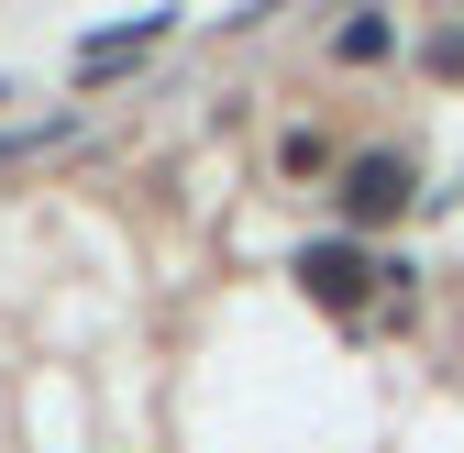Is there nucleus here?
I'll list each match as a JSON object with an SVG mask.
<instances>
[{"label": "nucleus", "mask_w": 464, "mask_h": 453, "mask_svg": "<svg viewBox=\"0 0 464 453\" xmlns=\"http://www.w3.org/2000/svg\"><path fill=\"white\" fill-rule=\"evenodd\" d=\"M166 23H133V34H89V67H122V55H144Z\"/></svg>", "instance_id": "nucleus-1"}, {"label": "nucleus", "mask_w": 464, "mask_h": 453, "mask_svg": "<svg viewBox=\"0 0 464 453\" xmlns=\"http://www.w3.org/2000/svg\"><path fill=\"white\" fill-rule=\"evenodd\" d=\"M398 188H410V178H398V166H365V178H354V210H387Z\"/></svg>", "instance_id": "nucleus-2"}]
</instances>
